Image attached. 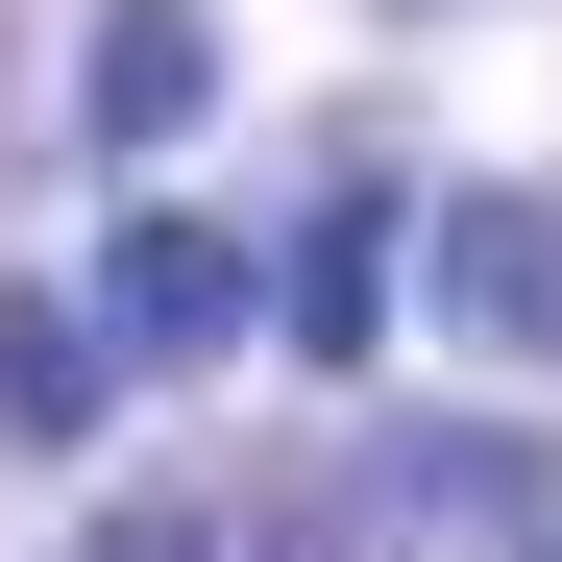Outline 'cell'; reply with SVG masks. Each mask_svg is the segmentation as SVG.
<instances>
[{"label": "cell", "instance_id": "obj_2", "mask_svg": "<svg viewBox=\"0 0 562 562\" xmlns=\"http://www.w3.org/2000/svg\"><path fill=\"white\" fill-rule=\"evenodd\" d=\"M440 342L562 367V196H440Z\"/></svg>", "mask_w": 562, "mask_h": 562}, {"label": "cell", "instance_id": "obj_3", "mask_svg": "<svg viewBox=\"0 0 562 562\" xmlns=\"http://www.w3.org/2000/svg\"><path fill=\"white\" fill-rule=\"evenodd\" d=\"M99 392H123L99 294H0V440H99Z\"/></svg>", "mask_w": 562, "mask_h": 562}, {"label": "cell", "instance_id": "obj_4", "mask_svg": "<svg viewBox=\"0 0 562 562\" xmlns=\"http://www.w3.org/2000/svg\"><path fill=\"white\" fill-rule=\"evenodd\" d=\"M367 294H392V171H318V221H294V269H269V318L342 367V342H367Z\"/></svg>", "mask_w": 562, "mask_h": 562}, {"label": "cell", "instance_id": "obj_5", "mask_svg": "<svg viewBox=\"0 0 562 562\" xmlns=\"http://www.w3.org/2000/svg\"><path fill=\"white\" fill-rule=\"evenodd\" d=\"M74 99H99V171H123V147H171V123L221 99V25H196V0H123V25H99V74H74Z\"/></svg>", "mask_w": 562, "mask_h": 562}, {"label": "cell", "instance_id": "obj_1", "mask_svg": "<svg viewBox=\"0 0 562 562\" xmlns=\"http://www.w3.org/2000/svg\"><path fill=\"white\" fill-rule=\"evenodd\" d=\"M99 318H123V367H221V342L269 318V269H245L221 221H171V196H147V221L99 245Z\"/></svg>", "mask_w": 562, "mask_h": 562}]
</instances>
